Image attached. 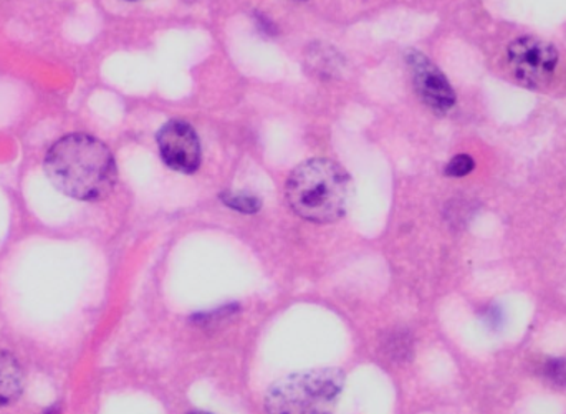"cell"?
<instances>
[{"mask_svg":"<svg viewBox=\"0 0 566 414\" xmlns=\"http://www.w3.org/2000/svg\"><path fill=\"white\" fill-rule=\"evenodd\" d=\"M222 203L239 213L254 214L261 209V199L252 195H244V193H226L221 196Z\"/></svg>","mask_w":566,"mask_h":414,"instance_id":"obj_8","label":"cell"},{"mask_svg":"<svg viewBox=\"0 0 566 414\" xmlns=\"http://www.w3.org/2000/svg\"><path fill=\"white\" fill-rule=\"evenodd\" d=\"M163 162L175 172L192 175L201 165V145L189 123L171 120L158 133Z\"/></svg>","mask_w":566,"mask_h":414,"instance_id":"obj_5","label":"cell"},{"mask_svg":"<svg viewBox=\"0 0 566 414\" xmlns=\"http://www.w3.org/2000/svg\"><path fill=\"white\" fill-rule=\"evenodd\" d=\"M544 375L557 385H566L565 360H551V362L545 363Z\"/></svg>","mask_w":566,"mask_h":414,"instance_id":"obj_10","label":"cell"},{"mask_svg":"<svg viewBox=\"0 0 566 414\" xmlns=\"http://www.w3.org/2000/svg\"><path fill=\"white\" fill-rule=\"evenodd\" d=\"M474 159L469 155H458L451 159L448 168H446V175L452 176V178H462V176L469 175L474 169Z\"/></svg>","mask_w":566,"mask_h":414,"instance_id":"obj_9","label":"cell"},{"mask_svg":"<svg viewBox=\"0 0 566 414\" xmlns=\"http://www.w3.org/2000/svg\"><path fill=\"white\" fill-rule=\"evenodd\" d=\"M345 383L338 369H316L279 380L265 396L269 414H332Z\"/></svg>","mask_w":566,"mask_h":414,"instance_id":"obj_3","label":"cell"},{"mask_svg":"<svg viewBox=\"0 0 566 414\" xmlns=\"http://www.w3.org/2000/svg\"><path fill=\"white\" fill-rule=\"evenodd\" d=\"M408 65L422 102L436 113H448L455 105V93L444 73L416 50L408 53Z\"/></svg>","mask_w":566,"mask_h":414,"instance_id":"obj_6","label":"cell"},{"mask_svg":"<svg viewBox=\"0 0 566 414\" xmlns=\"http://www.w3.org/2000/svg\"><path fill=\"white\" fill-rule=\"evenodd\" d=\"M352 199L348 173L329 159L316 158L293 169L286 182V201L296 216L310 222L338 220Z\"/></svg>","mask_w":566,"mask_h":414,"instance_id":"obj_2","label":"cell"},{"mask_svg":"<svg viewBox=\"0 0 566 414\" xmlns=\"http://www.w3.org/2000/svg\"><path fill=\"white\" fill-rule=\"evenodd\" d=\"M23 389V373L15 356L0 350V408L17 402Z\"/></svg>","mask_w":566,"mask_h":414,"instance_id":"obj_7","label":"cell"},{"mask_svg":"<svg viewBox=\"0 0 566 414\" xmlns=\"http://www.w3.org/2000/svg\"><path fill=\"white\" fill-rule=\"evenodd\" d=\"M191 414H209V413H191Z\"/></svg>","mask_w":566,"mask_h":414,"instance_id":"obj_11","label":"cell"},{"mask_svg":"<svg viewBox=\"0 0 566 414\" xmlns=\"http://www.w3.org/2000/svg\"><path fill=\"white\" fill-rule=\"evenodd\" d=\"M45 173L60 193L78 201H102L118 179L108 146L85 133L60 138L46 153Z\"/></svg>","mask_w":566,"mask_h":414,"instance_id":"obj_1","label":"cell"},{"mask_svg":"<svg viewBox=\"0 0 566 414\" xmlns=\"http://www.w3.org/2000/svg\"><path fill=\"white\" fill-rule=\"evenodd\" d=\"M509 65L522 85L528 89H544L554 79L558 53L544 40L521 37L509 46Z\"/></svg>","mask_w":566,"mask_h":414,"instance_id":"obj_4","label":"cell"}]
</instances>
